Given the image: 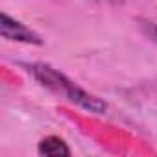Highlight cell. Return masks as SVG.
I'll return each instance as SVG.
<instances>
[{"label":"cell","instance_id":"1","mask_svg":"<svg viewBox=\"0 0 157 157\" xmlns=\"http://www.w3.org/2000/svg\"><path fill=\"white\" fill-rule=\"evenodd\" d=\"M19 67H22L41 87H44L57 98L93 115H104L107 111V104L102 98L80 87L74 80H70L67 74H63L56 67L41 61H24L19 63Z\"/></svg>","mask_w":157,"mask_h":157},{"label":"cell","instance_id":"2","mask_svg":"<svg viewBox=\"0 0 157 157\" xmlns=\"http://www.w3.org/2000/svg\"><path fill=\"white\" fill-rule=\"evenodd\" d=\"M0 33L6 41L11 43H22V44H32V46H41L43 39L37 32H33L30 26L22 24L21 21L10 17L8 13H2L0 17Z\"/></svg>","mask_w":157,"mask_h":157},{"label":"cell","instance_id":"4","mask_svg":"<svg viewBox=\"0 0 157 157\" xmlns=\"http://www.w3.org/2000/svg\"><path fill=\"white\" fill-rule=\"evenodd\" d=\"M139 26H140L142 33H144L150 41L157 43V22L148 21V19H139Z\"/></svg>","mask_w":157,"mask_h":157},{"label":"cell","instance_id":"3","mask_svg":"<svg viewBox=\"0 0 157 157\" xmlns=\"http://www.w3.org/2000/svg\"><path fill=\"white\" fill-rule=\"evenodd\" d=\"M37 151L41 155H70L68 144L57 135H48L41 139L37 144Z\"/></svg>","mask_w":157,"mask_h":157}]
</instances>
